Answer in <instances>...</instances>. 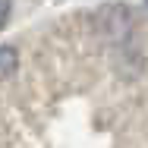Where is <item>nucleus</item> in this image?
<instances>
[{
	"instance_id": "3",
	"label": "nucleus",
	"mask_w": 148,
	"mask_h": 148,
	"mask_svg": "<svg viewBox=\"0 0 148 148\" xmlns=\"http://www.w3.org/2000/svg\"><path fill=\"white\" fill-rule=\"evenodd\" d=\"M145 3H148V0H145Z\"/></svg>"
},
{
	"instance_id": "2",
	"label": "nucleus",
	"mask_w": 148,
	"mask_h": 148,
	"mask_svg": "<svg viewBox=\"0 0 148 148\" xmlns=\"http://www.w3.org/2000/svg\"><path fill=\"white\" fill-rule=\"evenodd\" d=\"M6 16H10V0H0V25L6 22Z\"/></svg>"
},
{
	"instance_id": "1",
	"label": "nucleus",
	"mask_w": 148,
	"mask_h": 148,
	"mask_svg": "<svg viewBox=\"0 0 148 148\" xmlns=\"http://www.w3.org/2000/svg\"><path fill=\"white\" fill-rule=\"evenodd\" d=\"M16 63H19V57H16V47L0 44V79H6V76L16 69Z\"/></svg>"
}]
</instances>
